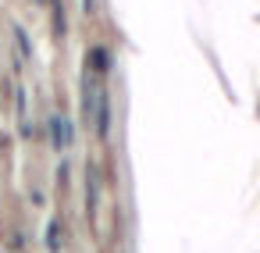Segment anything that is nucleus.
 Returning a JSON list of instances; mask_svg holds the SVG:
<instances>
[{
    "instance_id": "5",
    "label": "nucleus",
    "mask_w": 260,
    "mask_h": 253,
    "mask_svg": "<svg viewBox=\"0 0 260 253\" xmlns=\"http://www.w3.org/2000/svg\"><path fill=\"white\" fill-rule=\"evenodd\" d=\"M15 43H18L22 61H32V40H29V33H25L22 25H15Z\"/></svg>"
},
{
    "instance_id": "1",
    "label": "nucleus",
    "mask_w": 260,
    "mask_h": 253,
    "mask_svg": "<svg viewBox=\"0 0 260 253\" xmlns=\"http://www.w3.org/2000/svg\"><path fill=\"white\" fill-rule=\"evenodd\" d=\"M47 129H50V146L61 153V150H68L72 143H75V125L68 121V118H61V114H54L50 121H47Z\"/></svg>"
},
{
    "instance_id": "9",
    "label": "nucleus",
    "mask_w": 260,
    "mask_h": 253,
    "mask_svg": "<svg viewBox=\"0 0 260 253\" xmlns=\"http://www.w3.org/2000/svg\"><path fill=\"white\" fill-rule=\"evenodd\" d=\"M15 100H18V114H25V89L18 86V93H15Z\"/></svg>"
},
{
    "instance_id": "2",
    "label": "nucleus",
    "mask_w": 260,
    "mask_h": 253,
    "mask_svg": "<svg viewBox=\"0 0 260 253\" xmlns=\"http://www.w3.org/2000/svg\"><path fill=\"white\" fill-rule=\"evenodd\" d=\"M89 118L96 121V136L107 139L111 136V97H107V89H96V104H93Z\"/></svg>"
},
{
    "instance_id": "4",
    "label": "nucleus",
    "mask_w": 260,
    "mask_h": 253,
    "mask_svg": "<svg viewBox=\"0 0 260 253\" xmlns=\"http://www.w3.org/2000/svg\"><path fill=\"white\" fill-rule=\"evenodd\" d=\"M86 61H89V68H93V75H104V72L111 68V50H107V47H93Z\"/></svg>"
},
{
    "instance_id": "3",
    "label": "nucleus",
    "mask_w": 260,
    "mask_h": 253,
    "mask_svg": "<svg viewBox=\"0 0 260 253\" xmlns=\"http://www.w3.org/2000/svg\"><path fill=\"white\" fill-rule=\"evenodd\" d=\"M96 89H100V86H96V79H93V75L86 72V75H82V114H86V118L93 114V104H96Z\"/></svg>"
},
{
    "instance_id": "6",
    "label": "nucleus",
    "mask_w": 260,
    "mask_h": 253,
    "mask_svg": "<svg viewBox=\"0 0 260 253\" xmlns=\"http://www.w3.org/2000/svg\"><path fill=\"white\" fill-rule=\"evenodd\" d=\"M47 249L50 253H61V221L57 217L47 225Z\"/></svg>"
},
{
    "instance_id": "8",
    "label": "nucleus",
    "mask_w": 260,
    "mask_h": 253,
    "mask_svg": "<svg viewBox=\"0 0 260 253\" xmlns=\"http://www.w3.org/2000/svg\"><path fill=\"white\" fill-rule=\"evenodd\" d=\"M57 185H68V161L57 164Z\"/></svg>"
},
{
    "instance_id": "10",
    "label": "nucleus",
    "mask_w": 260,
    "mask_h": 253,
    "mask_svg": "<svg viewBox=\"0 0 260 253\" xmlns=\"http://www.w3.org/2000/svg\"><path fill=\"white\" fill-rule=\"evenodd\" d=\"M82 8H86V15H93L96 11V0H82Z\"/></svg>"
},
{
    "instance_id": "7",
    "label": "nucleus",
    "mask_w": 260,
    "mask_h": 253,
    "mask_svg": "<svg viewBox=\"0 0 260 253\" xmlns=\"http://www.w3.org/2000/svg\"><path fill=\"white\" fill-rule=\"evenodd\" d=\"M64 25H68L64 22V8H61V0H54V33L64 36Z\"/></svg>"
}]
</instances>
